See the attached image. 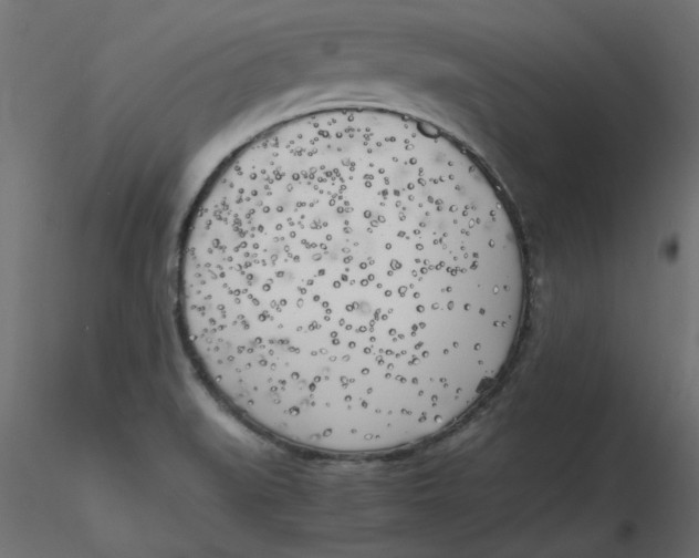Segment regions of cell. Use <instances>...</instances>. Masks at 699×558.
Instances as JSON below:
<instances>
[{"label": "cell", "instance_id": "6da1fadb", "mask_svg": "<svg viewBox=\"0 0 699 558\" xmlns=\"http://www.w3.org/2000/svg\"><path fill=\"white\" fill-rule=\"evenodd\" d=\"M263 197L254 410L268 434L338 455L396 451L490 389L525 268L489 176L427 140L328 130L278 144Z\"/></svg>", "mask_w": 699, "mask_h": 558}]
</instances>
